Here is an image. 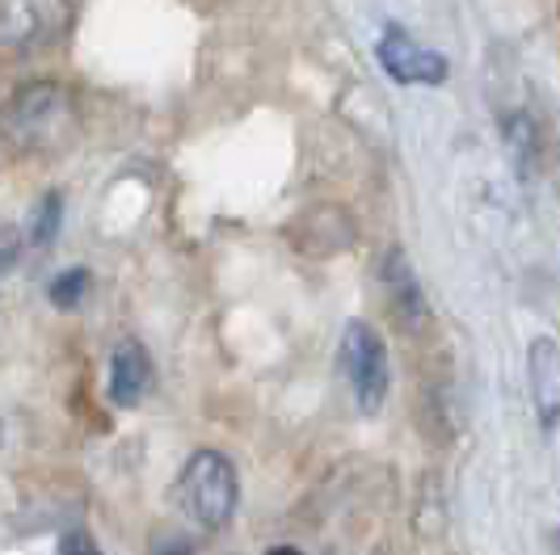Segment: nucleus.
<instances>
[{
	"label": "nucleus",
	"instance_id": "ddd939ff",
	"mask_svg": "<svg viewBox=\"0 0 560 555\" xmlns=\"http://www.w3.org/2000/svg\"><path fill=\"white\" fill-rule=\"evenodd\" d=\"M152 555H195V547H190V543H182V539L161 534V539H152Z\"/></svg>",
	"mask_w": 560,
	"mask_h": 555
},
{
	"label": "nucleus",
	"instance_id": "f03ea898",
	"mask_svg": "<svg viewBox=\"0 0 560 555\" xmlns=\"http://www.w3.org/2000/svg\"><path fill=\"white\" fill-rule=\"evenodd\" d=\"M177 505L195 518L202 530H220L232 522L236 500H241V480L232 459L220 450H195L177 475Z\"/></svg>",
	"mask_w": 560,
	"mask_h": 555
},
{
	"label": "nucleus",
	"instance_id": "0eeeda50",
	"mask_svg": "<svg viewBox=\"0 0 560 555\" xmlns=\"http://www.w3.org/2000/svg\"><path fill=\"white\" fill-rule=\"evenodd\" d=\"M384 282H388V295H393V307H396V316H400V324L418 333L430 311H425V291H421V282H418V274H413L405 249L388 252V261H384Z\"/></svg>",
	"mask_w": 560,
	"mask_h": 555
},
{
	"label": "nucleus",
	"instance_id": "9d476101",
	"mask_svg": "<svg viewBox=\"0 0 560 555\" xmlns=\"http://www.w3.org/2000/svg\"><path fill=\"white\" fill-rule=\"evenodd\" d=\"M505 139H510V152H514L518 168H523V173L535 168V156H539V135H535V122L527 118V114H514V118L505 122Z\"/></svg>",
	"mask_w": 560,
	"mask_h": 555
},
{
	"label": "nucleus",
	"instance_id": "2eb2a0df",
	"mask_svg": "<svg viewBox=\"0 0 560 555\" xmlns=\"http://www.w3.org/2000/svg\"><path fill=\"white\" fill-rule=\"evenodd\" d=\"M266 555H304V552H300V547H270Z\"/></svg>",
	"mask_w": 560,
	"mask_h": 555
},
{
	"label": "nucleus",
	"instance_id": "dca6fc26",
	"mask_svg": "<svg viewBox=\"0 0 560 555\" xmlns=\"http://www.w3.org/2000/svg\"><path fill=\"white\" fill-rule=\"evenodd\" d=\"M0 434H4V425H0Z\"/></svg>",
	"mask_w": 560,
	"mask_h": 555
},
{
	"label": "nucleus",
	"instance_id": "1a4fd4ad",
	"mask_svg": "<svg viewBox=\"0 0 560 555\" xmlns=\"http://www.w3.org/2000/svg\"><path fill=\"white\" fill-rule=\"evenodd\" d=\"M59 223H63V194L51 190V194H43V202L34 206V220H30V245H34V249L56 245Z\"/></svg>",
	"mask_w": 560,
	"mask_h": 555
},
{
	"label": "nucleus",
	"instance_id": "4468645a",
	"mask_svg": "<svg viewBox=\"0 0 560 555\" xmlns=\"http://www.w3.org/2000/svg\"><path fill=\"white\" fill-rule=\"evenodd\" d=\"M59 555H102V552H97L93 543H68V547H63Z\"/></svg>",
	"mask_w": 560,
	"mask_h": 555
},
{
	"label": "nucleus",
	"instance_id": "9b49d317",
	"mask_svg": "<svg viewBox=\"0 0 560 555\" xmlns=\"http://www.w3.org/2000/svg\"><path fill=\"white\" fill-rule=\"evenodd\" d=\"M51 304L59 311H72V307H81V299L89 295V270H63V274L51 282Z\"/></svg>",
	"mask_w": 560,
	"mask_h": 555
},
{
	"label": "nucleus",
	"instance_id": "f8f14e48",
	"mask_svg": "<svg viewBox=\"0 0 560 555\" xmlns=\"http://www.w3.org/2000/svg\"><path fill=\"white\" fill-rule=\"evenodd\" d=\"M22 249H26V236H22V227L4 223V227H0V278L18 270V261H22Z\"/></svg>",
	"mask_w": 560,
	"mask_h": 555
},
{
	"label": "nucleus",
	"instance_id": "6e6552de",
	"mask_svg": "<svg viewBox=\"0 0 560 555\" xmlns=\"http://www.w3.org/2000/svg\"><path fill=\"white\" fill-rule=\"evenodd\" d=\"M532 379L535 395H539V409L552 413L560 404V350L552 341H535L532 345Z\"/></svg>",
	"mask_w": 560,
	"mask_h": 555
},
{
	"label": "nucleus",
	"instance_id": "423d86ee",
	"mask_svg": "<svg viewBox=\"0 0 560 555\" xmlns=\"http://www.w3.org/2000/svg\"><path fill=\"white\" fill-rule=\"evenodd\" d=\"M152 383V358L140 341H118L110 358V404L136 409Z\"/></svg>",
	"mask_w": 560,
	"mask_h": 555
},
{
	"label": "nucleus",
	"instance_id": "39448f33",
	"mask_svg": "<svg viewBox=\"0 0 560 555\" xmlns=\"http://www.w3.org/2000/svg\"><path fill=\"white\" fill-rule=\"evenodd\" d=\"M375 59H380V68H384L396 84H443L451 72V63L443 51L421 47L418 38H409L400 26H388L380 34Z\"/></svg>",
	"mask_w": 560,
	"mask_h": 555
},
{
	"label": "nucleus",
	"instance_id": "20e7f679",
	"mask_svg": "<svg viewBox=\"0 0 560 555\" xmlns=\"http://www.w3.org/2000/svg\"><path fill=\"white\" fill-rule=\"evenodd\" d=\"M341 370L350 379V391L363 413H380L388 388H393V366H388V345L366 320H350L341 333Z\"/></svg>",
	"mask_w": 560,
	"mask_h": 555
},
{
	"label": "nucleus",
	"instance_id": "f257e3e1",
	"mask_svg": "<svg viewBox=\"0 0 560 555\" xmlns=\"http://www.w3.org/2000/svg\"><path fill=\"white\" fill-rule=\"evenodd\" d=\"M77 135V102L56 81H34L0 106V139L22 156H47Z\"/></svg>",
	"mask_w": 560,
	"mask_h": 555
},
{
	"label": "nucleus",
	"instance_id": "7ed1b4c3",
	"mask_svg": "<svg viewBox=\"0 0 560 555\" xmlns=\"http://www.w3.org/2000/svg\"><path fill=\"white\" fill-rule=\"evenodd\" d=\"M77 22L72 0H0V59L43 56Z\"/></svg>",
	"mask_w": 560,
	"mask_h": 555
}]
</instances>
